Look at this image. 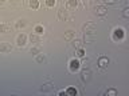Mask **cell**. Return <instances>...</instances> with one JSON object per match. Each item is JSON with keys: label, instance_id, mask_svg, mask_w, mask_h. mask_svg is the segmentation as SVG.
Returning <instances> with one entry per match:
<instances>
[{"label": "cell", "instance_id": "7a4b0ae2", "mask_svg": "<svg viewBox=\"0 0 129 96\" xmlns=\"http://www.w3.org/2000/svg\"><path fill=\"white\" fill-rule=\"evenodd\" d=\"M124 36H125V32H124V28H121V27H118V28H116L114 31H113V40H122L124 39Z\"/></svg>", "mask_w": 129, "mask_h": 96}, {"label": "cell", "instance_id": "5bb4252c", "mask_svg": "<svg viewBox=\"0 0 129 96\" xmlns=\"http://www.w3.org/2000/svg\"><path fill=\"white\" fill-rule=\"evenodd\" d=\"M11 30L7 24H0V34H8Z\"/></svg>", "mask_w": 129, "mask_h": 96}, {"label": "cell", "instance_id": "8992f818", "mask_svg": "<svg viewBox=\"0 0 129 96\" xmlns=\"http://www.w3.org/2000/svg\"><path fill=\"white\" fill-rule=\"evenodd\" d=\"M94 14L98 15V16H105L108 14V10H106V7H104V6H95L94 7Z\"/></svg>", "mask_w": 129, "mask_h": 96}, {"label": "cell", "instance_id": "9c48e42d", "mask_svg": "<svg viewBox=\"0 0 129 96\" xmlns=\"http://www.w3.org/2000/svg\"><path fill=\"white\" fill-rule=\"evenodd\" d=\"M78 7V0H67V8L69 10H75Z\"/></svg>", "mask_w": 129, "mask_h": 96}, {"label": "cell", "instance_id": "603a6c76", "mask_svg": "<svg viewBox=\"0 0 129 96\" xmlns=\"http://www.w3.org/2000/svg\"><path fill=\"white\" fill-rule=\"evenodd\" d=\"M55 4H56V2H55V0H46V6L47 7H54L55 6Z\"/></svg>", "mask_w": 129, "mask_h": 96}, {"label": "cell", "instance_id": "7c38bea8", "mask_svg": "<svg viewBox=\"0 0 129 96\" xmlns=\"http://www.w3.org/2000/svg\"><path fill=\"white\" fill-rule=\"evenodd\" d=\"M66 95L77 96V95H78V91H77V88H74V87H69L67 90H66Z\"/></svg>", "mask_w": 129, "mask_h": 96}, {"label": "cell", "instance_id": "52a82bcc", "mask_svg": "<svg viewBox=\"0 0 129 96\" xmlns=\"http://www.w3.org/2000/svg\"><path fill=\"white\" fill-rule=\"evenodd\" d=\"M16 43H18L19 47H24L27 44V36L24 34H20L18 38H16Z\"/></svg>", "mask_w": 129, "mask_h": 96}, {"label": "cell", "instance_id": "5b68a950", "mask_svg": "<svg viewBox=\"0 0 129 96\" xmlns=\"http://www.w3.org/2000/svg\"><path fill=\"white\" fill-rule=\"evenodd\" d=\"M12 51V46L10 43L7 42H2L0 43V52H3V54H8V52Z\"/></svg>", "mask_w": 129, "mask_h": 96}, {"label": "cell", "instance_id": "cb8c5ba5", "mask_svg": "<svg viewBox=\"0 0 129 96\" xmlns=\"http://www.w3.org/2000/svg\"><path fill=\"white\" fill-rule=\"evenodd\" d=\"M73 46L77 47V48H81V40H73Z\"/></svg>", "mask_w": 129, "mask_h": 96}, {"label": "cell", "instance_id": "ffe728a7", "mask_svg": "<svg viewBox=\"0 0 129 96\" xmlns=\"http://www.w3.org/2000/svg\"><path fill=\"white\" fill-rule=\"evenodd\" d=\"M106 95L108 96H114V95H117V90H114V88H109V90L106 91Z\"/></svg>", "mask_w": 129, "mask_h": 96}, {"label": "cell", "instance_id": "e0dca14e", "mask_svg": "<svg viewBox=\"0 0 129 96\" xmlns=\"http://www.w3.org/2000/svg\"><path fill=\"white\" fill-rule=\"evenodd\" d=\"M30 52H31L32 55H35V56H36L38 54H40V52H42V50H40V47H32Z\"/></svg>", "mask_w": 129, "mask_h": 96}, {"label": "cell", "instance_id": "7402d4cb", "mask_svg": "<svg viewBox=\"0 0 129 96\" xmlns=\"http://www.w3.org/2000/svg\"><path fill=\"white\" fill-rule=\"evenodd\" d=\"M77 55H78V58H83V56H85L83 48H78V50H77Z\"/></svg>", "mask_w": 129, "mask_h": 96}, {"label": "cell", "instance_id": "9a60e30c", "mask_svg": "<svg viewBox=\"0 0 129 96\" xmlns=\"http://www.w3.org/2000/svg\"><path fill=\"white\" fill-rule=\"evenodd\" d=\"M54 87L51 83H48V84H43V87H40V91H43V92H47V91H50L51 88Z\"/></svg>", "mask_w": 129, "mask_h": 96}, {"label": "cell", "instance_id": "ac0fdd59", "mask_svg": "<svg viewBox=\"0 0 129 96\" xmlns=\"http://www.w3.org/2000/svg\"><path fill=\"white\" fill-rule=\"evenodd\" d=\"M30 40H31L32 43H38L39 42V35L38 34H36V35L35 34H31L30 35Z\"/></svg>", "mask_w": 129, "mask_h": 96}, {"label": "cell", "instance_id": "3957f363", "mask_svg": "<svg viewBox=\"0 0 129 96\" xmlns=\"http://www.w3.org/2000/svg\"><path fill=\"white\" fill-rule=\"evenodd\" d=\"M79 67H81V62L77 59H71L70 63H69V68H70L71 72H77L79 70Z\"/></svg>", "mask_w": 129, "mask_h": 96}, {"label": "cell", "instance_id": "8fae6325", "mask_svg": "<svg viewBox=\"0 0 129 96\" xmlns=\"http://www.w3.org/2000/svg\"><path fill=\"white\" fill-rule=\"evenodd\" d=\"M35 60H36L38 63H40V64H43V63H46V62H47L46 56H44L43 54H38V55L35 56Z\"/></svg>", "mask_w": 129, "mask_h": 96}, {"label": "cell", "instance_id": "6da1fadb", "mask_svg": "<svg viewBox=\"0 0 129 96\" xmlns=\"http://www.w3.org/2000/svg\"><path fill=\"white\" fill-rule=\"evenodd\" d=\"M95 31H97V26L94 23H86L83 26V32L86 36H94Z\"/></svg>", "mask_w": 129, "mask_h": 96}, {"label": "cell", "instance_id": "277c9868", "mask_svg": "<svg viewBox=\"0 0 129 96\" xmlns=\"http://www.w3.org/2000/svg\"><path fill=\"white\" fill-rule=\"evenodd\" d=\"M81 80H82L83 83H89L91 80V72L90 70H83L81 72Z\"/></svg>", "mask_w": 129, "mask_h": 96}, {"label": "cell", "instance_id": "83f0119b", "mask_svg": "<svg viewBox=\"0 0 129 96\" xmlns=\"http://www.w3.org/2000/svg\"><path fill=\"white\" fill-rule=\"evenodd\" d=\"M4 2H6V0H0V3H4Z\"/></svg>", "mask_w": 129, "mask_h": 96}, {"label": "cell", "instance_id": "4fadbf2b", "mask_svg": "<svg viewBox=\"0 0 129 96\" xmlns=\"http://www.w3.org/2000/svg\"><path fill=\"white\" fill-rule=\"evenodd\" d=\"M28 6H30L32 10H38L39 8V2L38 0H30V2H28Z\"/></svg>", "mask_w": 129, "mask_h": 96}, {"label": "cell", "instance_id": "d4e9b609", "mask_svg": "<svg viewBox=\"0 0 129 96\" xmlns=\"http://www.w3.org/2000/svg\"><path fill=\"white\" fill-rule=\"evenodd\" d=\"M106 4H117V3H120V0H104Z\"/></svg>", "mask_w": 129, "mask_h": 96}, {"label": "cell", "instance_id": "44dd1931", "mask_svg": "<svg viewBox=\"0 0 129 96\" xmlns=\"http://www.w3.org/2000/svg\"><path fill=\"white\" fill-rule=\"evenodd\" d=\"M26 27V22L24 20H19L18 23H16V28H24Z\"/></svg>", "mask_w": 129, "mask_h": 96}, {"label": "cell", "instance_id": "f1b7e54d", "mask_svg": "<svg viewBox=\"0 0 129 96\" xmlns=\"http://www.w3.org/2000/svg\"><path fill=\"white\" fill-rule=\"evenodd\" d=\"M14 2H16V0H14Z\"/></svg>", "mask_w": 129, "mask_h": 96}, {"label": "cell", "instance_id": "484cf974", "mask_svg": "<svg viewBox=\"0 0 129 96\" xmlns=\"http://www.w3.org/2000/svg\"><path fill=\"white\" fill-rule=\"evenodd\" d=\"M122 16H124V18H129V8H124Z\"/></svg>", "mask_w": 129, "mask_h": 96}, {"label": "cell", "instance_id": "4316f807", "mask_svg": "<svg viewBox=\"0 0 129 96\" xmlns=\"http://www.w3.org/2000/svg\"><path fill=\"white\" fill-rule=\"evenodd\" d=\"M58 95H59V96H64V95H66V91H59Z\"/></svg>", "mask_w": 129, "mask_h": 96}, {"label": "cell", "instance_id": "30bf717a", "mask_svg": "<svg viewBox=\"0 0 129 96\" xmlns=\"http://www.w3.org/2000/svg\"><path fill=\"white\" fill-rule=\"evenodd\" d=\"M58 16H59L60 20H66L69 18V16H67V11L63 10V8H60V10L58 11Z\"/></svg>", "mask_w": 129, "mask_h": 96}, {"label": "cell", "instance_id": "2e32d148", "mask_svg": "<svg viewBox=\"0 0 129 96\" xmlns=\"http://www.w3.org/2000/svg\"><path fill=\"white\" fill-rule=\"evenodd\" d=\"M74 32L73 31H67V32H64V39H67V40H71V39H74Z\"/></svg>", "mask_w": 129, "mask_h": 96}, {"label": "cell", "instance_id": "d6986e66", "mask_svg": "<svg viewBox=\"0 0 129 96\" xmlns=\"http://www.w3.org/2000/svg\"><path fill=\"white\" fill-rule=\"evenodd\" d=\"M35 32H36L38 35H43V32H44L43 26H36V27H35Z\"/></svg>", "mask_w": 129, "mask_h": 96}, {"label": "cell", "instance_id": "ba28073f", "mask_svg": "<svg viewBox=\"0 0 129 96\" xmlns=\"http://www.w3.org/2000/svg\"><path fill=\"white\" fill-rule=\"evenodd\" d=\"M109 64V59L106 58V56H101V58L98 59V66L101 68H105Z\"/></svg>", "mask_w": 129, "mask_h": 96}]
</instances>
